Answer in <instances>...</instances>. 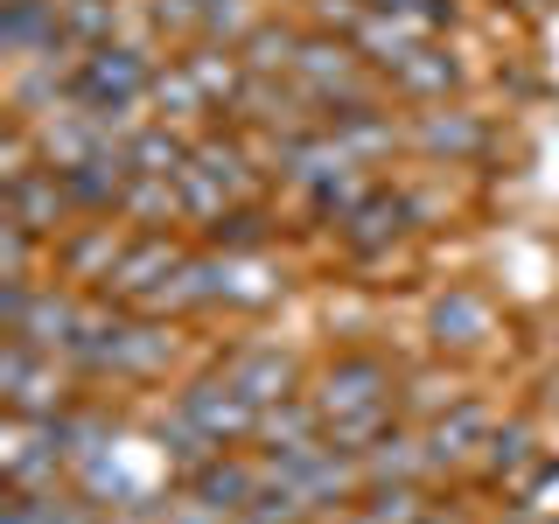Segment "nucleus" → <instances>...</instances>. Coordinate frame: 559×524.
<instances>
[{
  "label": "nucleus",
  "instance_id": "f257e3e1",
  "mask_svg": "<svg viewBox=\"0 0 559 524\" xmlns=\"http://www.w3.org/2000/svg\"><path fill=\"white\" fill-rule=\"evenodd\" d=\"M154 70H162V49L140 43V35H119V43H105V49H78L70 105H84V112H140Z\"/></svg>",
  "mask_w": 559,
  "mask_h": 524
},
{
  "label": "nucleus",
  "instance_id": "f03ea898",
  "mask_svg": "<svg viewBox=\"0 0 559 524\" xmlns=\"http://www.w3.org/2000/svg\"><path fill=\"white\" fill-rule=\"evenodd\" d=\"M308 398H314V413H322V427L399 413V371L384 357H371V349H349V357H329L322 371L308 378Z\"/></svg>",
  "mask_w": 559,
  "mask_h": 524
},
{
  "label": "nucleus",
  "instance_id": "7ed1b4c3",
  "mask_svg": "<svg viewBox=\"0 0 559 524\" xmlns=\"http://www.w3.org/2000/svg\"><path fill=\"white\" fill-rule=\"evenodd\" d=\"M182 266H189V245L175 238V224H147V231H133V238H127V252H119L112 279H105V301L147 314L154 301H162V287H168V279L182 273Z\"/></svg>",
  "mask_w": 559,
  "mask_h": 524
},
{
  "label": "nucleus",
  "instance_id": "20e7f679",
  "mask_svg": "<svg viewBox=\"0 0 559 524\" xmlns=\"http://www.w3.org/2000/svg\"><path fill=\"white\" fill-rule=\"evenodd\" d=\"M0 398L22 419H63L78 406V398H70V364L43 357V349L22 343V336H8L0 343Z\"/></svg>",
  "mask_w": 559,
  "mask_h": 524
},
{
  "label": "nucleus",
  "instance_id": "39448f33",
  "mask_svg": "<svg viewBox=\"0 0 559 524\" xmlns=\"http://www.w3.org/2000/svg\"><path fill=\"white\" fill-rule=\"evenodd\" d=\"M0 489H57L70 468V448H63V433H57V419H22V413H8V433H0Z\"/></svg>",
  "mask_w": 559,
  "mask_h": 524
},
{
  "label": "nucleus",
  "instance_id": "423d86ee",
  "mask_svg": "<svg viewBox=\"0 0 559 524\" xmlns=\"http://www.w3.org/2000/svg\"><path fill=\"white\" fill-rule=\"evenodd\" d=\"M175 349H182V336H175L168 314H133L127 308L84 378H162L168 364H175Z\"/></svg>",
  "mask_w": 559,
  "mask_h": 524
},
{
  "label": "nucleus",
  "instance_id": "0eeeda50",
  "mask_svg": "<svg viewBox=\"0 0 559 524\" xmlns=\"http://www.w3.org/2000/svg\"><path fill=\"white\" fill-rule=\"evenodd\" d=\"M127 217H78L70 231L49 245V279H63V287H84V294H105V279H112L119 252H127L133 231H119Z\"/></svg>",
  "mask_w": 559,
  "mask_h": 524
},
{
  "label": "nucleus",
  "instance_id": "6e6552de",
  "mask_svg": "<svg viewBox=\"0 0 559 524\" xmlns=\"http://www.w3.org/2000/svg\"><path fill=\"white\" fill-rule=\"evenodd\" d=\"M175 413L189 419V427L203 433L210 448H245L259 433V406L238 392L224 371H210V378H189L182 392H175Z\"/></svg>",
  "mask_w": 559,
  "mask_h": 524
},
{
  "label": "nucleus",
  "instance_id": "1a4fd4ad",
  "mask_svg": "<svg viewBox=\"0 0 559 524\" xmlns=\"http://www.w3.org/2000/svg\"><path fill=\"white\" fill-rule=\"evenodd\" d=\"M0 203H8V217L22 224V231L49 238V245L78 224V203H70V189H63L57 168H35V175H22V182H8V189H0Z\"/></svg>",
  "mask_w": 559,
  "mask_h": 524
},
{
  "label": "nucleus",
  "instance_id": "9d476101",
  "mask_svg": "<svg viewBox=\"0 0 559 524\" xmlns=\"http://www.w3.org/2000/svg\"><path fill=\"white\" fill-rule=\"evenodd\" d=\"M489 433H497V427H489V413L476 406V398L448 406L441 419H427V427H419V441H427V468H433V476H454V468L483 462Z\"/></svg>",
  "mask_w": 559,
  "mask_h": 524
},
{
  "label": "nucleus",
  "instance_id": "9b49d317",
  "mask_svg": "<svg viewBox=\"0 0 559 524\" xmlns=\"http://www.w3.org/2000/svg\"><path fill=\"white\" fill-rule=\"evenodd\" d=\"M182 489L197 503H210V511H224V517H238L245 503L266 489V468H259V454H238V448H224V454H210L203 468H189Z\"/></svg>",
  "mask_w": 559,
  "mask_h": 524
},
{
  "label": "nucleus",
  "instance_id": "f8f14e48",
  "mask_svg": "<svg viewBox=\"0 0 559 524\" xmlns=\"http://www.w3.org/2000/svg\"><path fill=\"white\" fill-rule=\"evenodd\" d=\"M406 147L433 154V162H468V154L489 147V127H483L476 112H462V105H413Z\"/></svg>",
  "mask_w": 559,
  "mask_h": 524
},
{
  "label": "nucleus",
  "instance_id": "ddd939ff",
  "mask_svg": "<svg viewBox=\"0 0 559 524\" xmlns=\"http://www.w3.org/2000/svg\"><path fill=\"white\" fill-rule=\"evenodd\" d=\"M427 336H433L441 357H468V349H483L497 336V308H489L476 287H448L441 301L427 308Z\"/></svg>",
  "mask_w": 559,
  "mask_h": 524
},
{
  "label": "nucleus",
  "instance_id": "4468645a",
  "mask_svg": "<svg viewBox=\"0 0 559 524\" xmlns=\"http://www.w3.org/2000/svg\"><path fill=\"white\" fill-rule=\"evenodd\" d=\"M224 378H231L259 413L280 406V398H294V392H308V384H301V364H294L287 349H273V343H245V349H231V357H224Z\"/></svg>",
  "mask_w": 559,
  "mask_h": 524
},
{
  "label": "nucleus",
  "instance_id": "2eb2a0df",
  "mask_svg": "<svg viewBox=\"0 0 559 524\" xmlns=\"http://www.w3.org/2000/svg\"><path fill=\"white\" fill-rule=\"evenodd\" d=\"M70 35L57 22V0H0V57L28 63V57H63Z\"/></svg>",
  "mask_w": 559,
  "mask_h": 524
},
{
  "label": "nucleus",
  "instance_id": "dca6fc26",
  "mask_svg": "<svg viewBox=\"0 0 559 524\" xmlns=\"http://www.w3.org/2000/svg\"><path fill=\"white\" fill-rule=\"evenodd\" d=\"M119 154H127L133 175H162V182H175V175L197 162V133H189V127H168V119H140Z\"/></svg>",
  "mask_w": 559,
  "mask_h": 524
},
{
  "label": "nucleus",
  "instance_id": "f3484780",
  "mask_svg": "<svg viewBox=\"0 0 559 524\" xmlns=\"http://www.w3.org/2000/svg\"><path fill=\"white\" fill-rule=\"evenodd\" d=\"M197 168L210 175V182L231 189V203H252V189H259V154H252V140H245V133L203 127V133H197Z\"/></svg>",
  "mask_w": 559,
  "mask_h": 524
},
{
  "label": "nucleus",
  "instance_id": "a211bd4d",
  "mask_svg": "<svg viewBox=\"0 0 559 524\" xmlns=\"http://www.w3.org/2000/svg\"><path fill=\"white\" fill-rule=\"evenodd\" d=\"M413 224V203L406 196H392V189H371L349 217L336 224V238H343V252H357V259H371V252H384L399 231Z\"/></svg>",
  "mask_w": 559,
  "mask_h": 524
},
{
  "label": "nucleus",
  "instance_id": "6ab92c4d",
  "mask_svg": "<svg viewBox=\"0 0 559 524\" xmlns=\"http://www.w3.org/2000/svg\"><path fill=\"white\" fill-rule=\"evenodd\" d=\"M483 483H497L503 497H518L524 483L538 476V468H546V448H538V433L524 427V419H511V427H497L489 433V448H483Z\"/></svg>",
  "mask_w": 559,
  "mask_h": 524
},
{
  "label": "nucleus",
  "instance_id": "aec40b11",
  "mask_svg": "<svg viewBox=\"0 0 559 524\" xmlns=\"http://www.w3.org/2000/svg\"><path fill=\"white\" fill-rule=\"evenodd\" d=\"M454 84H462V63L448 57L441 43H419L406 63L384 78V92L392 98H406V105H448L454 98Z\"/></svg>",
  "mask_w": 559,
  "mask_h": 524
},
{
  "label": "nucleus",
  "instance_id": "412c9836",
  "mask_svg": "<svg viewBox=\"0 0 559 524\" xmlns=\"http://www.w3.org/2000/svg\"><path fill=\"white\" fill-rule=\"evenodd\" d=\"M147 112H154V119H168V127H197V133H203L210 119H217V105H210V92L197 84V70L175 57V63L154 70V84H147Z\"/></svg>",
  "mask_w": 559,
  "mask_h": 524
},
{
  "label": "nucleus",
  "instance_id": "4be33fe9",
  "mask_svg": "<svg viewBox=\"0 0 559 524\" xmlns=\"http://www.w3.org/2000/svg\"><path fill=\"white\" fill-rule=\"evenodd\" d=\"M78 217H119V196H127V154H98V162H78V168H57Z\"/></svg>",
  "mask_w": 559,
  "mask_h": 524
},
{
  "label": "nucleus",
  "instance_id": "5701e85b",
  "mask_svg": "<svg viewBox=\"0 0 559 524\" xmlns=\"http://www.w3.org/2000/svg\"><path fill=\"white\" fill-rule=\"evenodd\" d=\"M349 43H357V57L371 63L378 78H392V70L406 63L419 43H441V35H427V28L399 22V14H378V8H371V14H364V22H357V35H349Z\"/></svg>",
  "mask_w": 559,
  "mask_h": 524
},
{
  "label": "nucleus",
  "instance_id": "b1692460",
  "mask_svg": "<svg viewBox=\"0 0 559 524\" xmlns=\"http://www.w3.org/2000/svg\"><path fill=\"white\" fill-rule=\"evenodd\" d=\"M468 398V378L454 371V364H427V371H406L399 378V419H441L448 406H462Z\"/></svg>",
  "mask_w": 559,
  "mask_h": 524
},
{
  "label": "nucleus",
  "instance_id": "393cba45",
  "mask_svg": "<svg viewBox=\"0 0 559 524\" xmlns=\"http://www.w3.org/2000/svg\"><path fill=\"white\" fill-rule=\"evenodd\" d=\"M57 22L70 35V49H105L119 35H133V8L127 0H57Z\"/></svg>",
  "mask_w": 559,
  "mask_h": 524
},
{
  "label": "nucleus",
  "instance_id": "a878e982",
  "mask_svg": "<svg viewBox=\"0 0 559 524\" xmlns=\"http://www.w3.org/2000/svg\"><path fill=\"white\" fill-rule=\"evenodd\" d=\"M301 35L308 28H294V22H259L252 35H245L238 43V57H245V70H252V78H294V57H301Z\"/></svg>",
  "mask_w": 559,
  "mask_h": 524
},
{
  "label": "nucleus",
  "instance_id": "bb28decb",
  "mask_svg": "<svg viewBox=\"0 0 559 524\" xmlns=\"http://www.w3.org/2000/svg\"><path fill=\"white\" fill-rule=\"evenodd\" d=\"M203 238H210V252H224V259H252V252H266L273 217H266V210H252V203H231Z\"/></svg>",
  "mask_w": 559,
  "mask_h": 524
},
{
  "label": "nucleus",
  "instance_id": "cd10ccee",
  "mask_svg": "<svg viewBox=\"0 0 559 524\" xmlns=\"http://www.w3.org/2000/svg\"><path fill=\"white\" fill-rule=\"evenodd\" d=\"M119 217L127 224H175L182 217V196H175V182H162V175H127Z\"/></svg>",
  "mask_w": 559,
  "mask_h": 524
},
{
  "label": "nucleus",
  "instance_id": "c85d7f7f",
  "mask_svg": "<svg viewBox=\"0 0 559 524\" xmlns=\"http://www.w3.org/2000/svg\"><path fill=\"white\" fill-rule=\"evenodd\" d=\"M238 524H322V517L308 511V497H301V489H287V483H266V489H259V497L238 511Z\"/></svg>",
  "mask_w": 559,
  "mask_h": 524
},
{
  "label": "nucleus",
  "instance_id": "c756f323",
  "mask_svg": "<svg viewBox=\"0 0 559 524\" xmlns=\"http://www.w3.org/2000/svg\"><path fill=\"white\" fill-rule=\"evenodd\" d=\"M43 259H49V238H35L14 217H0V279H43L35 273Z\"/></svg>",
  "mask_w": 559,
  "mask_h": 524
},
{
  "label": "nucleus",
  "instance_id": "7c9ffc66",
  "mask_svg": "<svg viewBox=\"0 0 559 524\" xmlns=\"http://www.w3.org/2000/svg\"><path fill=\"white\" fill-rule=\"evenodd\" d=\"M266 14L252 8V0H203V43H224V49H238L245 35H252Z\"/></svg>",
  "mask_w": 559,
  "mask_h": 524
},
{
  "label": "nucleus",
  "instance_id": "2f4dec72",
  "mask_svg": "<svg viewBox=\"0 0 559 524\" xmlns=\"http://www.w3.org/2000/svg\"><path fill=\"white\" fill-rule=\"evenodd\" d=\"M378 14H399V22L427 28V35H448L454 22H462V0H371Z\"/></svg>",
  "mask_w": 559,
  "mask_h": 524
},
{
  "label": "nucleus",
  "instance_id": "473e14b6",
  "mask_svg": "<svg viewBox=\"0 0 559 524\" xmlns=\"http://www.w3.org/2000/svg\"><path fill=\"white\" fill-rule=\"evenodd\" d=\"M364 14H371V0H308V22L322 35H357Z\"/></svg>",
  "mask_w": 559,
  "mask_h": 524
},
{
  "label": "nucleus",
  "instance_id": "72a5a7b5",
  "mask_svg": "<svg viewBox=\"0 0 559 524\" xmlns=\"http://www.w3.org/2000/svg\"><path fill=\"white\" fill-rule=\"evenodd\" d=\"M511 503H518V511H532V517H559V468L546 462V468H538V476L524 483Z\"/></svg>",
  "mask_w": 559,
  "mask_h": 524
},
{
  "label": "nucleus",
  "instance_id": "f704fd0d",
  "mask_svg": "<svg viewBox=\"0 0 559 524\" xmlns=\"http://www.w3.org/2000/svg\"><path fill=\"white\" fill-rule=\"evenodd\" d=\"M322 524H378V517L364 511V503H349V511H336V517H322Z\"/></svg>",
  "mask_w": 559,
  "mask_h": 524
},
{
  "label": "nucleus",
  "instance_id": "c9c22d12",
  "mask_svg": "<svg viewBox=\"0 0 559 524\" xmlns=\"http://www.w3.org/2000/svg\"><path fill=\"white\" fill-rule=\"evenodd\" d=\"M546 524H559V517H546Z\"/></svg>",
  "mask_w": 559,
  "mask_h": 524
}]
</instances>
